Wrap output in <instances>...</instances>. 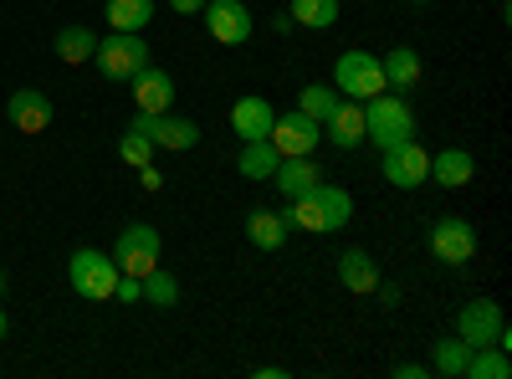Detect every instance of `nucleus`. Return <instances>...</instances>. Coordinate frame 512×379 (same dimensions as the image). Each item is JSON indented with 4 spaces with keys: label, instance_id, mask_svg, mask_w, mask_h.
<instances>
[{
    "label": "nucleus",
    "instance_id": "obj_21",
    "mask_svg": "<svg viewBox=\"0 0 512 379\" xmlns=\"http://www.w3.org/2000/svg\"><path fill=\"white\" fill-rule=\"evenodd\" d=\"M277 149H272V139H241V154H236V175L241 180H272V170H277Z\"/></svg>",
    "mask_w": 512,
    "mask_h": 379
},
{
    "label": "nucleus",
    "instance_id": "obj_15",
    "mask_svg": "<svg viewBox=\"0 0 512 379\" xmlns=\"http://www.w3.org/2000/svg\"><path fill=\"white\" fill-rule=\"evenodd\" d=\"M6 118L16 123L21 134H41V129L52 123V98H47V93H36V88H21V93H11Z\"/></svg>",
    "mask_w": 512,
    "mask_h": 379
},
{
    "label": "nucleus",
    "instance_id": "obj_38",
    "mask_svg": "<svg viewBox=\"0 0 512 379\" xmlns=\"http://www.w3.org/2000/svg\"><path fill=\"white\" fill-rule=\"evenodd\" d=\"M6 333H11V318H6V313H0V339H6Z\"/></svg>",
    "mask_w": 512,
    "mask_h": 379
},
{
    "label": "nucleus",
    "instance_id": "obj_24",
    "mask_svg": "<svg viewBox=\"0 0 512 379\" xmlns=\"http://www.w3.org/2000/svg\"><path fill=\"white\" fill-rule=\"evenodd\" d=\"M338 103H344V93H338L333 82H308V88L297 93V113H308V118L318 123V129L333 118V108H338Z\"/></svg>",
    "mask_w": 512,
    "mask_h": 379
},
{
    "label": "nucleus",
    "instance_id": "obj_31",
    "mask_svg": "<svg viewBox=\"0 0 512 379\" xmlns=\"http://www.w3.org/2000/svg\"><path fill=\"white\" fill-rule=\"evenodd\" d=\"M113 298H118V303H139V298H144V277H128V272H118Z\"/></svg>",
    "mask_w": 512,
    "mask_h": 379
},
{
    "label": "nucleus",
    "instance_id": "obj_6",
    "mask_svg": "<svg viewBox=\"0 0 512 379\" xmlns=\"http://www.w3.org/2000/svg\"><path fill=\"white\" fill-rule=\"evenodd\" d=\"M333 88L344 93V98H354V103H364V98L384 93L379 57H374V52H364V47H354V52H344V57H333Z\"/></svg>",
    "mask_w": 512,
    "mask_h": 379
},
{
    "label": "nucleus",
    "instance_id": "obj_8",
    "mask_svg": "<svg viewBox=\"0 0 512 379\" xmlns=\"http://www.w3.org/2000/svg\"><path fill=\"white\" fill-rule=\"evenodd\" d=\"M159 251H164L159 231L144 226V221H134V226H123V231H118L113 262H118V272H128V277H144V272L159 267Z\"/></svg>",
    "mask_w": 512,
    "mask_h": 379
},
{
    "label": "nucleus",
    "instance_id": "obj_11",
    "mask_svg": "<svg viewBox=\"0 0 512 379\" xmlns=\"http://www.w3.org/2000/svg\"><path fill=\"white\" fill-rule=\"evenodd\" d=\"M272 149L282 154V159H297V154H318V139H323V129L308 118V113H277V123H272Z\"/></svg>",
    "mask_w": 512,
    "mask_h": 379
},
{
    "label": "nucleus",
    "instance_id": "obj_13",
    "mask_svg": "<svg viewBox=\"0 0 512 379\" xmlns=\"http://www.w3.org/2000/svg\"><path fill=\"white\" fill-rule=\"evenodd\" d=\"M272 123H277V108H272L262 93L236 98V108H231V129H236V139H267V134H272Z\"/></svg>",
    "mask_w": 512,
    "mask_h": 379
},
{
    "label": "nucleus",
    "instance_id": "obj_7",
    "mask_svg": "<svg viewBox=\"0 0 512 379\" xmlns=\"http://www.w3.org/2000/svg\"><path fill=\"white\" fill-rule=\"evenodd\" d=\"M379 170H384V180H390L395 190H420L425 180H431V149H425L420 139L379 149Z\"/></svg>",
    "mask_w": 512,
    "mask_h": 379
},
{
    "label": "nucleus",
    "instance_id": "obj_20",
    "mask_svg": "<svg viewBox=\"0 0 512 379\" xmlns=\"http://www.w3.org/2000/svg\"><path fill=\"white\" fill-rule=\"evenodd\" d=\"M472 175H477V159L466 154V149H441V154H431V180H436L441 190L472 185Z\"/></svg>",
    "mask_w": 512,
    "mask_h": 379
},
{
    "label": "nucleus",
    "instance_id": "obj_23",
    "mask_svg": "<svg viewBox=\"0 0 512 379\" xmlns=\"http://www.w3.org/2000/svg\"><path fill=\"white\" fill-rule=\"evenodd\" d=\"M466 359H472V344L456 339V333L431 344V374H441V379H461L466 374Z\"/></svg>",
    "mask_w": 512,
    "mask_h": 379
},
{
    "label": "nucleus",
    "instance_id": "obj_16",
    "mask_svg": "<svg viewBox=\"0 0 512 379\" xmlns=\"http://www.w3.org/2000/svg\"><path fill=\"white\" fill-rule=\"evenodd\" d=\"M323 139H328L333 149H359V144H364V103H354V98L338 103L333 118L323 123Z\"/></svg>",
    "mask_w": 512,
    "mask_h": 379
},
{
    "label": "nucleus",
    "instance_id": "obj_14",
    "mask_svg": "<svg viewBox=\"0 0 512 379\" xmlns=\"http://www.w3.org/2000/svg\"><path fill=\"white\" fill-rule=\"evenodd\" d=\"M134 103H139V113H169V103H175V77L149 62L134 77Z\"/></svg>",
    "mask_w": 512,
    "mask_h": 379
},
{
    "label": "nucleus",
    "instance_id": "obj_22",
    "mask_svg": "<svg viewBox=\"0 0 512 379\" xmlns=\"http://www.w3.org/2000/svg\"><path fill=\"white\" fill-rule=\"evenodd\" d=\"M205 134H200V123L195 118H169V113H159V134H154V149H175V154H185V149H195Z\"/></svg>",
    "mask_w": 512,
    "mask_h": 379
},
{
    "label": "nucleus",
    "instance_id": "obj_18",
    "mask_svg": "<svg viewBox=\"0 0 512 379\" xmlns=\"http://www.w3.org/2000/svg\"><path fill=\"white\" fill-rule=\"evenodd\" d=\"M338 282H344L349 292H359V298H369V292L379 287V262L364 246H349L344 257H338Z\"/></svg>",
    "mask_w": 512,
    "mask_h": 379
},
{
    "label": "nucleus",
    "instance_id": "obj_26",
    "mask_svg": "<svg viewBox=\"0 0 512 379\" xmlns=\"http://www.w3.org/2000/svg\"><path fill=\"white\" fill-rule=\"evenodd\" d=\"M93 52H98V36H93L88 26H62V31H57V57H62L67 67L93 62Z\"/></svg>",
    "mask_w": 512,
    "mask_h": 379
},
{
    "label": "nucleus",
    "instance_id": "obj_34",
    "mask_svg": "<svg viewBox=\"0 0 512 379\" xmlns=\"http://www.w3.org/2000/svg\"><path fill=\"white\" fill-rule=\"evenodd\" d=\"M139 185H144V190H149V195H154V190H159V185H164V175H159V170H154V164H139Z\"/></svg>",
    "mask_w": 512,
    "mask_h": 379
},
{
    "label": "nucleus",
    "instance_id": "obj_30",
    "mask_svg": "<svg viewBox=\"0 0 512 379\" xmlns=\"http://www.w3.org/2000/svg\"><path fill=\"white\" fill-rule=\"evenodd\" d=\"M118 159H123V164H134V170H139V164H154V144H149V139H139V134H123Z\"/></svg>",
    "mask_w": 512,
    "mask_h": 379
},
{
    "label": "nucleus",
    "instance_id": "obj_27",
    "mask_svg": "<svg viewBox=\"0 0 512 379\" xmlns=\"http://www.w3.org/2000/svg\"><path fill=\"white\" fill-rule=\"evenodd\" d=\"M287 16L308 31H333L338 26V0H292Z\"/></svg>",
    "mask_w": 512,
    "mask_h": 379
},
{
    "label": "nucleus",
    "instance_id": "obj_37",
    "mask_svg": "<svg viewBox=\"0 0 512 379\" xmlns=\"http://www.w3.org/2000/svg\"><path fill=\"white\" fill-rule=\"evenodd\" d=\"M272 26H277V36H292V31H297V21H292L287 11H282V16H272Z\"/></svg>",
    "mask_w": 512,
    "mask_h": 379
},
{
    "label": "nucleus",
    "instance_id": "obj_25",
    "mask_svg": "<svg viewBox=\"0 0 512 379\" xmlns=\"http://www.w3.org/2000/svg\"><path fill=\"white\" fill-rule=\"evenodd\" d=\"M103 16L113 31H144L154 21V0H108Z\"/></svg>",
    "mask_w": 512,
    "mask_h": 379
},
{
    "label": "nucleus",
    "instance_id": "obj_2",
    "mask_svg": "<svg viewBox=\"0 0 512 379\" xmlns=\"http://www.w3.org/2000/svg\"><path fill=\"white\" fill-rule=\"evenodd\" d=\"M405 139H415V108L405 103V93H374V98H364V144H374V149H395V144H405Z\"/></svg>",
    "mask_w": 512,
    "mask_h": 379
},
{
    "label": "nucleus",
    "instance_id": "obj_9",
    "mask_svg": "<svg viewBox=\"0 0 512 379\" xmlns=\"http://www.w3.org/2000/svg\"><path fill=\"white\" fill-rule=\"evenodd\" d=\"M431 257L446 262V267H466L477 257V226L466 216H441L431 226Z\"/></svg>",
    "mask_w": 512,
    "mask_h": 379
},
{
    "label": "nucleus",
    "instance_id": "obj_29",
    "mask_svg": "<svg viewBox=\"0 0 512 379\" xmlns=\"http://www.w3.org/2000/svg\"><path fill=\"white\" fill-rule=\"evenodd\" d=\"M139 303H154V308H175V303H180V277H175V272H164V267L144 272V298H139Z\"/></svg>",
    "mask_w": 512,
    "mask_h": 379
},
{
    "label": "nucleus",
    "instance_id": "obj_3",
    "mask_svg": "<svg viewBox=\"0 0 512 379\" xmlns=\"http://www.w3.org/2000/svg\"><path fill=\"white\" fill-rule=\"evenodd\" d=\"M93 62H98V72H103L108 82H134V77L154 62V52H149L144 31H113L108 41H98Z\"/></svg>",
    "mask_w": 512,
    "mask_h": 379
},
{
    "label": "nucleus",
    "instance_id": "obj_1",
    "mask_svg": "<svg viewBox=\"0 0 512 379\" xmlns=\"http://www.w3.org/2000/svg\"><path fill=\"white\" fill-rule=\"evenodd\" d=\"M287 226L292 231H313V236H333V231H344L349 221H354V195L344 190V185H318V190H308V195H297V200H287Z\"/></svg>",
    "mask_w": 512,
    "mask_h": 379
},
{
    "label": "nucleus",
    "instance_id": "obj_19",
    "mask_svg": "<svg viewBox=\"0 0 512 379\" xmlns=\"http://www.w3.org/2000/svg\"><path fill=\"white\" fill-rule=\"evenodd\" d=\"M287 236H292V226H287L282 210H251V216H246V241L256 251H282Z\"/></svg>",
    "mask_w": 512,
    "mask_h": 379
},
{
    "label": "nucleus",
    "instance_id": "obj_35",
    "mask_svg": "<svg viewBox=\"0 0 512 379\" xmlns=\"http://www.w3.org/2000/svg\"><path fill=\"white\" fill-rule=\"evenodd\" d=\"M374 292H379V303H384V308H400V287H390L384 277H379V287H374Z\"/></svg>",
    "mask_w": 512,
    "mask_h": 379
},
{
    "label": "nucleus",
    "instance_id": "obj_39",
    "mask_svg": "<svg viewBox=\"0 0 512 379\" xmlns=\"http://www.w3.org/2000/svg\"><path fill=\"white\" fill-rule=\"evenodd\" d=\"M410 6H431V0H410Z\"/></svg>",
    "mask_w": 512,
    "mask_h": 379
},
{
    "label": "nucleus",
    "instance_id": "obj_28",
    "mask_svg": "<svg viewBox=\"0 0 512 379\" xmlns=\"http://www.w3.org/2000/svg\"><path fill=\"white\" fill-rule=\"evenodd\" d=\"M461 379H512V359L507 349L487 344V349H472V359H466V374Z\"/></svg>",
    "mask_w": 512,
    "mask_h": 379
},
{
    "label": "nucleus",
    "instance_id": "obj_12",
    "mask_svg": "<svg viewBox=\"0 0 512 379\" xmlns=\"http://www.w3.org/2000/svg\"><path fill=\"white\" fill-rule=\"evenodd\" d=\"M272 185L282 200H297V195H308L323 185V164L313 154H297V159H277V170H272Z\"/></svg>",
    "mask_w": 512,
    "mask_h": 379
},
{
    "label": "nucleus",
    "instance_id": "obj_17",
    "mask_svg": "<svg viewBox=\"0 0 512 379\" xmlns=\"http://www.w3.org/2000/svg\"><path fill=\"white\" fill-rule=\"evenodd\" d=\"M379 72H384V88L390 93H410L415 82L425 77V67H420V52L415 47H390L379 57Z\"/></svg>",
    "mask_w": 512,
    "mask_h": 379
},
{
    "label": "nucleus",
    "instance_id": "obj_32",
    "mask_svg": "<svg viewBox=\"0 0 512 379\" xmlns=\"http://www.w3.org/2000/svg\"><path fill=\"white\" fill-rule=\"evenodd\" d=\"M128 134H139V139H149V144H154V134H159V113H134Z\"/></svg>",
    "mask_w": 512,
    "mask_h": 379
},
{
    "label": "nucleus",
    "instance_id": "obj_40",
    "mask_svg": "<svg viewBox=\"0 0 512 379\" xmlns=\"http://www.w3.org/2000/svg\"><path fill=\"white\" fill-rule=\"evenodd\" d=\"M0 292H6V272H0Z\"/></svg>",
    "mask_w": 512,
    "mask_h": 379
},
{
    "label": "nucleus",
    "instance_id": "obj_5",
    "mask_svg": "<svg viewBox=\"0 0 512 379\" xmlns=\"http://www.w3.org/2000/svg\"><path fill=\"white\" fill-rule=\"evenodd\" d=\"M456 339H466L472 349H487V344H497V349H512V339H507V318H502V303H492V298H472L461 313H456Z\"/></svg>",
    "mask_w": 512,
    "mask_h": 379
},
{
    "label": "nucleus",
    "instance_id": "obj_36",
    "mask_svg": "<svg viewBox=\"0 0 512 379\" xmlns=\"http://www.w3.org/2000/svg\"><path fill=\"white\" fill-rule=\"evenodd\" d=\"M169 11H175V16H200L205 0H169Z\"/></svg>",
    "mask_w": 512,
    "mask_h": 379
},
{
    "label": "nucleus",
    "instance_id": "obj_4",
    "mask_svg": "<svg viewBox=\"0 0 512 379\" xmlns=\"http://www.w3.org/2000/svg\"><path fill=\"white\" fill-rule=\"evenodd\" d=\"M67 277H72V292H77V298H88V303H113L118 262L108 257V251H98V246H82V251H72Z\"/></svg>",
    "mask_w": 512,
    "mask_h": 379
},
{
    "label": "nucleus",
    "instance_id": "obj_10",
    "mask_svg": "<svg viewBox=\"0 0 512 379\" xmlns=\"http://www.w3.org/2000/svg\"><path fill=\"white\" fill-rule=\"evenodd\" d=\"M200 21H205V31L216 36L221 47H241V41H251V31H256L246 0H205Z\"/></svg>",
    "mask_w": 512,
    "mask_h": 379
},
{
    "label": "nucleus",
    "instance_id": "obj_33",
    "mask_svg": "<svg viewBox=\"0 0 512 379\" xmlns=\"http://www.w3.org/2000/svg\"><path fill=\"white\" fill-rule=\"evenodd\" d=\"M395 379H431V364H395Z\"/></svg>",
    "mask_w": 512,
    "mask_h": 379
}]
</instances>
